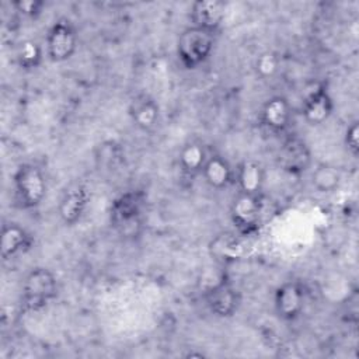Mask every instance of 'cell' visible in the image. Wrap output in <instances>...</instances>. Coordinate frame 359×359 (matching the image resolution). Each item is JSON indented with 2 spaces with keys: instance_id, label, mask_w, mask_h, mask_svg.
<instances>
[{
  "instance_id": "obj_1",
  "label": "cell",
  "mask_w": 359,
  "mask_h": 359,
  "mask_svg": "<svg viewBox=\"0 0 359 359\" xmlns=\"http://www.w3.org/2000/svg\"><path fill=\"white\" fill-rule=\"evenodd\" d=\"M146 196L142 191H126L114 199L109 209L112 229L123 238L133 240L143 230Z\"/></svg>"
},
{
  "instance_id": "obj_2",
  "label": "cell",
  "mask_w": 359,
  "mask_h": 359,
  "mask_svg": "<svg viewBox=\"0 0 359 359\" xmlns=\"http://www.w3.org/2000/svg\"><path fill=\"white\" fill-rule=\"evenodd\" d=\"M57 296V279L43 266L32 268L22 280L21 306L24 311L36 313L46 309Z\"/></svg>"
},
{
  "instance_id": "obj_3",
  "label": "cell",
  "mask_w": 359,
  "mask_h": 359,
  "mask_svg": "<svg viewBox=\"0 0 359 359\" xmlns=\"http://www.w3.org/2000/svg\"><path fill=\"white\" fill-rule=\"evenodd\" d=\"M216 34L195 25L187 27L177 39L178 62L188 70L203 65L212 55Z\"/></svg>"
},
{
  "instance_id": "obj_4",
  "label": "cell",
  "mask_w": 359,
  "mask_h": 359,
  "mask_svg": "<svg viewBox=\"0 0 359 359\" xmlns=\"http://www.w3.org/2000/svg\"><path fill=\"white\" fill-rule=\"evenodd\" d=\"M15 199L24 209H35L46 196V178L43 171L32 164L22 163L13 174Z\"/></svg>"
},
{
  "instance_id": "obj_5",
  "label": "cell",
  "mask_w": 359,
  "mask_h": 359,
  "mask_svg": "<svg viewBox=\"0 0 359 359\" xmlns=\"http://www.w3.org/2000/svg\"><path fill=\"white\" fill-rule=\"evenodd\" d=\"M79 35L76 27L67 18L56 20L48 29L45 50L52 62L69 60L77 50Z\"/></svg>"
},
{
  "instance_id": "obj_6",
  "label": "cell",
  "mask_w": 359,
  "mask_h": 359,
  "mask_svg": "<svg viewBox=\"0 0 359 359\" xmlns=\"http://www.w3.org/2000/svg\"><path fill=\"white\" fill-rule=\"evenodd\" d=\"M307 292L300 280L290 279L280 283L273 293V309L283 321H294L304 311Z\"/></svg>"
},
{
  "instance_id": "obj_7",
  "label": "cell",
  "mask_w": 359,
  "mask_h": 359,
  "mask_svg": "<svg viewBox=\"0 0 359 359\" xmlns=\"http://www.w3.org/2000/svg\"><path fill=\"white\" fill-rule=\"evenodd\" d=\"M203 300L208 310L219 318L233 317L241 304L240 292L224 278L219 279L205 290Z\"/></svg>"
},
{
  "instance_id": "obj_8",
  "label": "cell",
  "mask_w": 359,
  "mask_h": 359,
  "mask_svg": "<svg viewBox=\"0 0 359 359\" xmlns=\"http://www.w3.org/2000/svg\"><path fill=\"white\" fill-rule=\"evenodd\" d=\"M262 198L237 192L230 205V220L238 233L250 236L255 233L262 217Z\"/></svg>"
},
{
  "instance_id": "obj_9",
  "label": "cell",
  "mask_w": 359,
  "mask_h": 359,
  "mask_svg": "<svg viewBox=\"0 0 359 359\" xmlns=\"http://www.w3.org/2000/svg\"><path fill=\"white\" fill-rule=\"evenodd\" d=\"M258 122L271 135L285 133L292 122V107L282 95L268 98L258 112Z\"/></svg>"
},
{
  "instance_id": "obj_10",
  "label": "cell",
  "mask_w": 359,
  "mask_h": 359,
  "mask_svg": "<svg viewBox=\"0 0 359 359\" xmlns=\"http://www.w3.org/2000/svg\"><path fill=\"white\" fill-rule=\"evenodd\" d=\"M276 158L279 167L290 175H300L311 165L310 149L307 143L297 136H289L283 140Z\"/></svg>"
},
{
  "instance_id": "obj_11",
  "label": "cell",
  "mask_w": 359,
  "mask_h": 359,
  "mask_svg": "<svg viewBox=\"0 0 359 359\" xmlns=\"http://www.w3.org/2000/svg\"><path fill=\"white\" fill-rule=\"evenodd\" d=\"M334 112V101L327 84L317 83L304 97L302 116L311 126H318L330 119Z\"/></svg>"
},
{
  "instance_id": "obj_12",
  "label": "cell",
  "mask_w": 359,
  "mask_h": 359,
  "mask_svg": "<svg viewBox=\"0 0 359 359\" xmlns=\"http://www.w3.org/2000/svg\"><path fill=\"white\" fill-rule=\"evenodd\" d=\"M90 203V191L84 182L72 184L62 195L57 213L66 226L77 224L84 216Z\"/></svg>"
},
{
  "instance_id": "obj_13",
  "label": "cell",
  "mask_w": 359,
  "mask_h": 359,
  "mask_svg": "<svg viewBox=\"0 0 359 359\" xmlns=\"http://www.w3.org/2000/svg\"><path fill=\"white\" fill-rule=\"evenodd\" d=\"M265 167L252 158L241 161L234 168V184L240 194L262 198L265 187Z\"/></svg>"
},
{
  "instance_id": "obj_14",
  "label": "cell",
  "mask_w": 359,
  "mask_h": 359,
  "mask_svg": "<svg viewBox=\"0 0 359 359\" xmlns=\"http://www.w3.org/2000/svg\"><path fill=\"white\" fill-rule=\"evenodd\" d=\"M226 17V3L220 0H198L191 6V25L217 32Z\"/></svg>"
},
{
  "instance_id": "obj_15",
  "label": "cell",
  "mask_w": 359,
  "mask_h": 359,
  "mask_svg": "<svg viewBox=\"0 0 359 359\" xmlns=\"http://www.w3.org/2000/svg\"><path fill=\"white\" fill-rule=\"evenodd\" d=\"M129 116L133 125L143 130L151 132L160 122V108L158 104L147 94H136L128 107Z\"/></svg>"
},
{
  "instance_id": "obj_16",
  "label": "cell",
  "mask_w": 359,
  "mask_h": 359,
  "mask_svg": "<svg viewBox=\"0 0 359 359\" xmlns=\"http://www.w3.org/2000/svg\"><path fill=\"white\" fill-rule=\"evenodd\" d=\"M34 238L31 233L18 223H4L1 227L0 254L4 261L11 259L32 247Z\"/></svg>"
},
{
  "instance_id": "obj_17",
  "label": "cell",
  "mask_w": 359,
  "mask_h": 359,
  "mask_svg": "<svg viewBox=\"0 0 359 359\" xmlns=\"http://www.w3.org/2000/svg\"><path fill=\"white\" fill-rule=\"evenodd\" d=\"M201 177L212 189L222 191L234 184V168L220 154H209Z\"/></svg>"
},
{
  "instance_id": "obj_18",
  "label": "cell",
  "mask_w": 359,
  "mask_h": 359,
  "mask_svg": "<svg viewBox=\"0 0 359 359\" xmlns=\"http://www.w3.org/2000/svg\"><path fill=\"white\" fill-rule=\"evenodd\" d=\"M209 153L201 142L191 140L178 151V168L184 178L194 180L201 175Z\"/></svg>"
},
{
  "instance_id": "obj_19",
  "label": "cell",
  "mask_w": 359,
  "mask_h": 359,
  "mask_svg": "<svg viewBox=\"0 0 359 359\" xmlns=\"http://www.w3.org/2000/svg\"><path fill=\"white\" fill-rule=\"evenodd\" d=\"M311 185L321 194H331L338 189L342 174L341 170L331 163H318L311 171Z\"/></svg>"
},
{
  "instance_id": "obj_20",
  "label": "cell",
  "mask_w": 359,
  "mask_h": 359,
  "mask_svg": "<svg viewBox=\"0 0 359 359\" xmlns=\"http://www.w3.org/2000/svg\"><path fill=\"white\" fill-rule=\"evenodd\" d=\"M42 59L43 49L38 42L27 39L18 45L15 52V60L22 70H35L42 63Z\"/></svg>"
},
{
  "instance_id": "obj_21",
  "label": "cell",
  "mask_w": 359,
  "mask_h": 359,
  "mask_svg": "<svg viewBox=\"0 0 359 359\" xmlns=\"http://www.w3.org/2000/svg\"><path fill=\"white\" fill-rule=\"evenodd\" d=\"M45 1L42 0H17L11 3V7L22 17L25 18H38L43 8H45Z\"/></svg>"
},
{
  "instance_id": "obj_22",
  "label": "cell",
  "mask_w": 359,
  "mask_h": 359,
  "mask_svg": "<svg viewBox=\"0 0 359 359\" xmlns=\"http://www.w3.org/2000/svg\"><path fill=\"white\" fill-rule=\"evenodd\" d=\"M279 67V59L272 52L261 53L255 60V72L259 77H271Z\"/></svg>"
},
{
  "instance_id": "obj_23",
  "label": "cell",
  "mask_w": 359,
  "mask_h": 359,
  "mask_svg": "<svg viewBox=\"0 0 359 359\" xmlns=\"http://www.w3.org/2000/svg\"><path fill=\"white\" fill-rule=\"evenodd\" d=\"M122 157V153H121V149L118 144H115L114 142H108V143H102L101 146V151L100 154L97 156V158L100 160L101 164L104 165H115L119 158Z\"/></svg>"
},
{
  "instance_id": "obj_24",
  "label": "cell",
  "mask_w": 359,
  "mask_h": 359,
  "mask_svg": "<svg viewBox=\"0 0 359 359\" xmlns=\"http://www.w3.org/2000/svg\"><path fill=\"white\" fill-rule=\"evenodd\" d=\"M344 143L348 151L356 157L359 153V125L356 121L351 122L344 135Z\"/></svg>"
}]
</instances>
